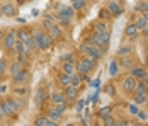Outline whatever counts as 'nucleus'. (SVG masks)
<instances>
[{
	"mask_svg": "<svg viewBox=\"0 0 148 126\" xmlns=\"http://www.w3.org/2000/svg\"><path fill=\"white\" fill-rule=\"evenodd\" d=\"M118 65L119 68H124V70H130L136 65L133 55H126V56H118Z\"/></svg>",
	"mask_w": 148,
	"mask_h": 126,
	"instance_id": "12",
	"label": "nucleus"
},
{
	"mask_svg": "<svg viewBox=\"0 0 148 126\" xmlns=\"http://www.w3.org/2000/svg\"><path fill=\"white\" fill-rule=\"evenodd\" d=\"M21 68H24V67H22V65L15 60V61H12V63H9V70H7V72H9V73H10V77H12V75H15V73L21 70Z\"/></svg>",
	"mask_w": 148,
	"mask_h": 126,
	"instance_id": "26",
	"label": "nucleus"
},
{
	"mask_svg": "<svg viewBox=\"0 0 148 126\" xmlns=\"http://www.w3.org/2000/svg\"><path fill=\"white\" fill-rule=\"evenodd\" d=\"M118 68H119L118 60H112V61H111V67H109V73H111V77H116V75H118Z\"/></svg>",
	"mask_w": 148,
	"mask_h": 126,
	"instance_id": "41",
	"label": "nucleus"
},
{
	"mask_svg": "<svg viewBox=\"0 0 148 126\" xmlns=\"http://www.w3.org/2000/svg\"><path fill=\"white\" fill-rule=\"evenodd\" d=\"M2 14L7 15V17H15L17 15V7H15L14 3H5L2 7Z\"/></svg>",
	"mask_w": 148,
	"mask_h": 126,
	"instance_id": "19",
	"label": "nucleus"
},
{
	"mask_svg": "<svg viewBox=\"0 0 148 126\" xmlns=\"http://www.w3.org/2000/svg\"><path fill=\"white\" fill-rule=\"evenodd\" d=\"M49 99H51L53 104H58V102H63V101H65V94H63V92H51Z\"/></svg>",
	"mask_w": 148,
	"mask_h": 126,
	"instance_id": "28",
	"label": "nucleus"
},
{
	"mask_svg": "<svg viewBox=\"0 0 148 126\" xmlns=\"http://www.w3.org/2000/svg\"><path fill=\"white\" fill-rule=\"evenodd\" d=\"M46 99H48V94H46L43 89H39V90H38V94H36V104H38V106H43Z\"/></svg>",
	"mask_w": 148,
	"mask_h": 126,
	"instance_id": "27",
	"label": "nucleus"
},
{
	"mask_svg": "<svg viewBox=\"0 0 148 126\" xmlns=\"http://www.w3.org/2000/svg\"><path fill=\"white\" fill-rule=\"evenodd\" d=\"M75 12H77V10H75L72 5H70V7H68V5H60V10H58V14H56V15L68 17V19H73V17H75Z\"/></svg>",
	"mask_w": 148,
	"mask_h": 126,
	"instance_id": "15",
	"label": "nucleus"
},
{
	"mask_svg": "<svg viewBox=\"0 0 148 126\" xmlns=\"http://www.w3.org/2000/svg\"><path fill=\"white\" fill-rule=\"evenodd\" d=\"M136 114H138V119H141V121H145L148 118V111H138Z\"/></svg>",
	"mask_w": 148,
	"mask_h": 126,
	"instance_id": "45",
	"label": "nucleus"
},
{
	"mask_svg": "<svg viewBox=\"0 0 148 126\" xmlns=\"http://www.w3.org/2000/svg\"><path fill=\"white\" fill-rule=\"evenodd\" d=\"M131 96H133V102L136 106L145 104V94H131Z\"/></svg>",
	"mask_w": 148,
	"mask_h": 126,
	"instance_id": "40",
	"label": "nucleus"
},
{
	"mask_svg": "<svg viewBox=\"0 0 148 126\" xmlns=\"http://www.w3.org/2000/svg\"><path fill=\"white\" fill-rule=\"evenodd\" d=\"M126 55H133V46L131 44H121L118 50V56H126Z\"/></svg>",
	"mask_w": 148,
	"mask_h": 126,
	"instance_id": "25",
	"label": "nucleus"
},
{
	"mask_svg": "<svg viewBox=\"0 0 148 126\" xmlns=\"http://www.w3.org/2000/svg\"><path fill=\"white\" fill-rule=\"evenodd\" d=\"M75 104H77V106H75V111L77 112H82V109L85 107V102H84V101H78V99H77Z\"/></svg>",
	"mask_w": 148,
	"mask_h": 126,
	"instance_id": "44",
	"label": "nucleus"
},
{
	"mask_svg": "<svg viewBox=\"0 0 148 126\" xmlns=\"http://www.w3.org/2000/svg\"><path fill=\"white\" fill-rule=\"evenodd\" d=\"M104 92H106L109 97H116V94H118V92H116V85L114 84H107L106 87H104Z\"/></svg>",
	"mask_w": 148,
	"mask_h": 126,
	"instance_id": "33",
	"label": "nucleus"
},
{
	"mask_svg": "<svg viewBox=\"0 0 148 126\" xmlns=\"http://www.w3.org/2000/svg\"><path fill=\"white\" fill-rule=\"evenodd\" d=\"M27 56H29V55H17V61H19L24 68H27V67H29V60H27Z\"/></svg>",
	"mask_w": 148,
	"mask_h": 126,
	"instance_id": "43",
	"label": "nucleus"
},
{
	"mask_svg": "<svg viewBox=\"0 0 148 126\" xmlns=\"http://www.w3.org/2000/svg\"><path fill=\"white\" fill-rule=\"evenodd\" d=\"M99 19H101V21H107V22L112 19V14L109 12L107 7H106V9H101V12H99Z\"/></svg>",
	"mask_w": 148,
	"mask_h": 126,
	"instance_id": "32",
	"label": "nucleus"
},
{
	"mask_svg": "<svg viewBox=\"0 0 148 126\" xmlns=\"http://www.w3.org/2000/svg\"><path fill=\"white\" fill-rule=\"evenodd\" d=\"M2 39H3V34L0 32V46H2Z\"/></svg>",
	"mask_w": 148,
	"mask_h": 126,
	"instance_id": "53",
	"label": "nucleus"
},
{
	"mask_svg": "<svg viewBox=\"0 0 148 126\" xmlns=\"http://www.w3.org/2000/svg\"><path fill=\"white\" fill-rule=\"evenodd\" d=\"M12 92L19 97H24L27 96V85H14L12 84Z\"/></svg>",
	"mask_w": 148,
	"mask_h": 126,
	"instance_id": "23",
	"label": "nucleus"
},
{
	"mask_svg": "<svg viewBox=\"0 0 148 126\" xmlns=\"http://www.w3.org/2000/svg\"><path fill=\"white\" fill-rule=\"evenodd\" d=\"M145 53H147V55H148V41L145 43Z\"/></svg>",
	"mask_w": 148,
	"mask_h": 126,
	"instance_id": "52",
	"label": "nucleus"
},
{
	"mask_svg": "<svg viewBox=\"0 0 148 126\" xmlns=\"http://www.w3.org/2000/svg\"><path fill=\"white\" fill-rule=\"evenodd\" d=\"M136 10H138L140 14L147 12L148 10V0H141V2H138V3H136Z\"/></svg>",
	"mask_w": 148,
	"mask_h": 126,
	"instance_id": "36",
	"label": "nucleus"
},
{
	"mask_svg": "<svg viewBox=\"0 0 148 126\" xmlns=\"http://www.w3.org/2000/svg\"><path fill=\"white\" fill-rule=\"evenodd\" d=\"M102 121H104V125H106V126H118V121H116V118H114V116H111V114H107V116L104 118Z\"/></svg>",
	"mask_w": 148,
	"mask_h": 126,
	"instance_id": "37",
	"label": "nucleus"
},
{
	"mask_svg": "<svg viewBox=\"0 0 148 126\" xmlns=\"http://www.w3.org/2000/svg\"><path fill=\"white\" fill-rule=\"evenodd\" d=\"M14 53L15 55H29V50H27V46L21 39H17V43H15V46H14Z\"/></svg>",
	"mask_w": 148,
	"mask_h": 126,
	"instance_id": "21",
	"label": "nucleus"
},
{
	"mask_svg": "<svg viewBox=\"0 0 148 126\" xmlns=\"http://www.w3.org/2000/svg\"><path fill=\"white\" fill-rule=\"evenodd\" d=\"M9 70V61L5 58H0V77H3Z\"/></svg>",
	"mask_w": 148,
	"mask_h": 126,
	"instance_id": "35",
	"label": "nucleus"
},
{
	"mask_svg": "<svg viewBox=\"0 0 148 126\" xmlns=\"http://www.w3.org/2000/svg\"><path fill=\"white\" fill-rule=\"evenodd\" d=\"M3 116H5V109H3V101H0V121L3 119Z\"/></svg>",
	"mask_w": 148,
	"mask_h": 126,
	"instance_id": "47",
	"label": "nucleus"
},
{
	"mask_svg": "<svg viewBox=\"0 0 148 126\" xmlns=\"http://www.w3.org/2000/svg\"><path fill=\"white\" fill-rule=\"evenodd\" d=\"M29 78H31V73L27 68H21L15 75L10 77V80H12L14 85H27L29 84Z\"/></svg>",
	"mask_w": 148,
	"mask_h": 126,
	"instance_id": "8",
	"label": "nucleus"
},
{
	"mask_svg": "<svg viewBox=\"0 0 148 126\" xmlns=\"http://www.w3.org/2000/svg\"><path fill=\"white\" fill-rule=\"evenodd\" d=\"M58 17V22L61 28H70V24H72V19H68V17H61V15H56Z\"/></svg>",
	"mask_w": 148,
	"mask_h": 126,
	"instance_id": "42",
	"label": "nucleus"
},
{
	"mask_svg": "<svg viewBox=\"0 0 148 126\" xmlns=\"http://www.w3.org/2000/svg\"><path fill=\"white\" fill-rule=\"evenodd\" d=\"M48 34L51 36V39H53V41H61V39H63V29H61L60 24H55L53 28L48 31Z\"/></svg>",
	"mask_w": 148,
	"mask_h": 126,
	"instance_id": "13",
	"label": "nucleus"
},
{
	"mask_svg": "<svg viewBox=\"0 0 148 126\" xmlns=\"http://www.w3.org/2000/svg\"><path fill=\"white\" fill-rule=\"evenodd\" d=\"M147 89H148V85L145 84V82L138 80V82H136V87H134V90H133V94H145Z\"/></svg>",
	"mask_w": 148,
	"mask_h": 126,
	"instance_id": "30",
	"label": "nucleus"
},
{
	"mask_svg": "<svg viewBox=\"0 0 148 126\" xmlns=\"http://www.w3.org/2000/svg\"><path fill=\"white\" fill-rule=\"evenodd\" d=\"M32 32V38H34V43H36V48L38 51H48L53 44V39L51 36L46 32V31H41V29H34L31 31Z\"/></svg>",
	"mask_w": 148,
	"mask_h": 126,
	"instance_id": "1",
	"label": "nucleus"
},
{
	"mask_svg": "<svg viewBox=\"0 0 148 126\" xmlns=\"http://www.w3.org/2000/svg\"><path fill=\"white\" fill-rule=\"evenodd\" d=\"M124 36L128 38L130 43H134L138 38H140V29L136 28L134 21H130V22L126 24V28H124Z\"/></svg>",
	"mask_w": 148,
	"mask_h": 126,
	"instance_id": "9",
	"label": "nucleus"
},
{
	"mask_svg": "<svg viewBox=\"0 0 148 126\" xmlns=\"http://www.w3.org/2000/svg\"><path fill=\"white\" fill-rule=\"evenodd\" d=\"M78 51L82 53V55H85V56H90V58H94V60H101L104 56V50H101V48H97V46H94V44H90V43H82L80 46H78Z\"/></svg>",
	"mask_w": 148,
	"mask_h": 126,
	"instance_id": "4",
	"label": "nucleus"
},
{
	"mask_svg": "<svg viewBox=\"0 0 148 126\" xmlns=\"http://www.w3.org/2000/svg\"><path fill=\"white\" fill-rule=\"evenodd\" d=\"M147 67H141V65H134L133 68H130V75H133L136 80H140L145 73H147Z\"/></svg>",
	"mask_w": 148,
	"mask_h": 126,
	"instance_id": "17",
	"label": "nucleus"
},
{
	"mask_svg": "<svg viewBox=\"0 0 148 126\" xmlns=\"http://www.w3.org/2000/svg\"><path fill=\"white\" fill-rule=\"evenodd\" d=\"M3 109H5V116L7 118H12V119H17L19 116V106H17V101L14 97H5L3 99Z\"/></svg>",
	"mask_w": 148,
	"mask_h": 126,
	"instance_id": "6",
	"label": "nucleus"
},
{
	"mask_svg": "<svg viewBox=\"0 0 148 126\" xmlns=\"http://www.w3.org/2000/svg\"><path fill=\"white\" fill-rule=\"evenodd\" d=\"M140 80H141V82H145V84L148 85V72L145 73V75H143V77H141V78H140Z\"/></svg>",
	"mask_w": 148,
	"mask_h": 126,
	"instance_id": "48",
	"label": "nucleus"
},
{
	"mask_svg": "<svg viewBox=\"0 0 148 126\" xmlns=\"http://www.w3.org/2000/svg\"><path fill=\"white\" fill-rule=\"evenodd\" d=\"M53 26H55V21H53V19L49 17V15H46L45 19H43V29H45L46 32H48V31L53 28Z\"/></svg>",
	"mask_w": 148,
	"mask_h": 126,
	"instance_id": "34",
	"label": "nucleus"
},
{
	"mask_svg": "<svg viewBox=\"0 0 148 126\" xmlns=\"http://www.w3.org/2000/svg\"><path fill=\"white\" fill-rule=\"evenodd\" d=\"M112 109H114V106H104V107H101V109L97 111V116H99L101 119H104L107 114H111V112H112Z\"/></svg>",
	"mask_w": 148,
	"mask_h": 126,
	"instance_id": "29",
	"label": "nucleus"
},
{
	"mask_svg": "<svg viewBox=\"0 0 148 126\" xmlns=\"http://www.w3.org/2000/svg\"><path fill=\"white\" fill-rule=\"evenodd\" d=\"M56 125H58V123L48 119V116H39V118L34 119V126H56Z\"/></svg>",
	"mask_w": 148,
	"mask_h": 126,
	"instance_id": "20",
	"label": "nucleus"
},
{
	"mask_svg": "<svg viewBox=\"0 0 148 126\" xmlns=\"http://www.w3.org/2000/svg\"><path fill=\"white\" fill-rule=\"evenodd\" d=\"M87 43H90V44H94V46H97V48L106 51L109 43H111V32H95L94 31V34L87 39Z\"/></svg>",
	"mask_w": 148,
	"mask_h": 126,
	"instance_id": "3",
	"label": "nucleus"
},
{
	"mask_svg": "<svg viewBox=\"0 0 148 126\" xmlns=\"http://www.w3.org/2000/svg\"><path fill=\"white\" fill-rule=\"evenodd\" d=\"M147 111H148V104H147Z\"/></svg>",
	"mask_w": 148,
	"mask_h": 126,
	"instance_id": "54",
	"label": "nucleus"
},
{
	"mask_svg": "<svg viewBox=\"0 0 148 126\" xmlns=\"http://www.w3.org/2000/svg\"><path fill=\"white\" fill-rule=\"evenodd\" d=\"M58 85L60 87H68V85H72V75L70 73H65V72H61L58 75Z\"/></svg>",
	"mask_w": 148,
	"mask_h": 126,
	"instance_id": "18",
	"label": "nucleus"
},
{
	"mask_svg": "<svg viewBox=\"0 0 148 126\" xmlns=\"http://www.w3.org/2000/svg\"><path fill=\"white\" fill-rule=\"evenodd\" d=\"M63 61H73V63H75L77 60H75V56L72 55V53H68V55H65V56H63Z\"/></svg>",
	"mask_w": 148,
	"mask_h": 126,
	"instance_id": "46",
	"label": "nucleus"
},
{
	"mask_svg": "<svg viewBox=\"0 0 148 126\" xmlns=\"http://www.w3.org/2000/svg\"><path fill=\"white\" fill-rule=\"evenodd\" d=\"M17 31L15 29H10V31H7V34L3 36V39H2V44H3V48L7 50V53L9 55H12L14 53V46L15 43H17Z\"/></svg>",
	"mask_w": 148,
	"mask_h": 126,
	"instance_id": "7",
	"label": "nucleus"
},
{
	"mask_svg": "<svg viewBox=\"0 0 148 126\" xmlns=\"http://www.w3.org/2000/svg\"><path fill=\"white\" fill-rule=\"evenodd\" d=\"M5 90H7V87H5V85H0V94H3Z\"/></svg>",
	"mask_w": 148,
	"mask_h": 126,
	"instance_id": "49",
	"label": "nucleus"
},
{
	"mask_svg": "<svg viewBox=\"0 0 148 126\" xmlns=\"http://www.w3.org/2000/svg\"><path fill=\"white\" fill-rule=\"evenodd\" d=\"M145 104H148V89H147V92H145Z\"/></svg>",
	"mask_w": 148,
	"mask_h": 126,
	"instance_id": "50",
	"label": "nucleus"
},
{
	"mask_svg": "<svg viewBox=\"0 0 148 126\" xmlns=\"http://www.w3.org/2000/svg\"><path fill=\"white\" fill-rule=\"evenodd\" d=\"M72 7L75 10H84L87 7V0H72Z\"/></svg>",
	"mask_w": 148,
	"mask_h": 126,
	"instance_id": "31",
	"label": "nucleus"
},
{
	"mask_svg": "<svg viewBox=\"0 0 148 126\" xmlns=\"http://www.w3.org/2000/svg\"><path fill=\"white\" fill-rule=\"evenodd\" d=\"M46 116H48V119H51V121H55V123H60V119L63 118V114L58 112L55 107H49V109L46 111Z\"/></svg>",
	"mask_w": 148,
	"mask_h": 126,
	"instance_id": "22",
	"label": "nucleus"
},
{
	"mask_svg": "<svg viewBox=\"0 0 148 126\" xmlns=\"http://www.w3.org/2000/svg\"><path fill=\"white\" fill-rule=\"evenodd\" d=\"M136 78H134L133 75H126L124 78H123V92L124 94H128V96H131L134 90V87H136Z\"/></svg>",
	"mask_w": 148,
	"mask_h": 126,
	"instance_id": "11",
	"label": "nucleus"
},
{
	"mask_svg": "<svg viewBox=\"0 0 148 126\" xmlns=\"http://www.w3.org/2000/svg\"><path fill=\"white\" fill-rule=\"evenodd\" d=\"M147 70H148V68H147Z\"/></svg>",
	"mask_w": 148,
	"mask_h": 126,
	"instance_id": "55",
	"label": "nucleus"
},
{
	"mask_svg": "<svg viewBox=\"0 0 148 126\" xmlns=\"http://www.w3.org/2000/svg\"><path fill=\"white\" fill-rule=\"evenodd\" d=\"M94 31L95 32H111V26H109V22L107 21H97V22H94Z\"/></svg>",
	"mask_w": 148,
	"mask_h": 126,
	"instance_id": "16",
	"label": "nucleus"
},
{
	"mask_svg": "<svg viewBox=\"0 0 148 126\" xmlns=\"http://www.w3.org/2000/svg\"><path fill=\"white\" fill-rule=\"evenodd\" d=\"M17 38H19L21 41H22L24 44H26V46H27L29 53H34V51H38V48H36V43H34V38H32V32H31L29 29L21 28L19 31H17Z\"/></svg>",
	"mask_w": 148,
	"mask_h": 126,
	"instance_id": "5",
	"label": "nucleus"
},
{
	"mask_svg": "<svg viewBox=\"0 0 148 126\" xmlns=\"http://www.w3.org/2000/svg\"><path fill=\"white\" fill-rule=\"evenodd\" d=\"M141 15H143V17L147 19V22H148V10H147V12H143V14H141Z\"/></svg>",
	"mask_w": 148,
	"mask_h": 126,
	"instance_id": "51",
	"label": "nucleus"
},
{
	"mask_svg": "<svg viewBox=\"0 0 148 126\" xmlns=\"http://www.w3.org/2000/svg\"><path fill=\"white\" fill-rule=\"evenodd\" d=\"M80 84H82V77H80V73H78V72L72 73V85H75V87L80 89Z\"/></svg>",
	"mask_w": 148,
	"mask_h": 126,
	"instance_id": "39",
	"label": "nucleus"
},
{
	"mask_svg": "<svg viewBox=\"0 0 148 126\" xmlns=\"http://www.w3.org/2000/svg\"><path fill=\"white\" fill-rule=\"evenodd\" d=\"M53 107H55V109H56L58 112H61V114H63V112L66 111L70 106L66 104V101H63V102H58V104H53Z\"/></svg>",
	"mask_w": 148,
	"mask_h": 126,
	"instance_id": "38",
	"label": "nucleus"
},
{
	"mask_svg": "<svg viewBox=\"0 0 148 126\" xmlns=\"http://www.w3.org/2000/svg\"><path fill=\"white\" fill-rule=\"evenodd\" d=\"M107 9H109V12L112 14V17H119V15L123 14V7H121V3L116 2V0H111V2L107 3Z\"/></svg>",
	"mask_w": 148,
	"mask_h": 126,
	"instance_id": "14",
	"label": "nucleus"
},
{
	"mask_svg": "<svg viewBox=\"0 0 148 126\" xmlns=\"http://www.w3.org/2000/svg\"><path fill=\"white\" fill-rule=\"evenodd\" d=\"M63 94H65V101H66V104L72 106V104H75V101L78 99V87H75V85H68V87L63 89Z\"/></svg>",
	"mask_w": 148,
	"mask_h": 126,
	"instance_id": "10",
	"label": "nucleus"
},
{
	"mask_svg": "<svg viewBox=\"0 0 148 126\" xmlns=\"http://www.w3.org/2000/svg\"><path fill=\"white\" fill-rule=\"evenodd\" d=\"M61 72H65V73H75L77 72V68H75V63L73 61H63L61 63Z\"/></svg>",
	"mask_w": 148,
	"mask_h": 126,
	"instance_id": "24",
	"label": "nucleus"
},
{
	"mask_svg": "<svg viewBox=\"0 0 148 126\" xmlns=\"http://www.w3.org/2000/svg\"><path fill=\"white\" fill-rule=\"evenodd\" d=\"M95 67H97V60H94V58H90V56H85L82 55V58H78L77 61H75V68L77 72L82 75V73H90V72L95 70Z\"/></svg>",
	"mask_w": 148,
	"mask_h": 126,
	"instance_id": "2",
	"label": "nucleus"
}]
</instances>
